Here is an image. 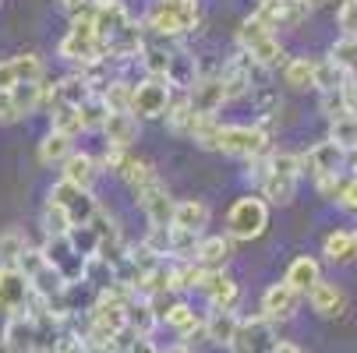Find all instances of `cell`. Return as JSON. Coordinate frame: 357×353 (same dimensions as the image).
<instances>
[{
    "mask_svg": "<svg viewBox=\"0 0 357 353\" xmlns=\"http://www.w3.org/2000/svg\"><path fill=\"white\" fill-rule=\"evenodd\" d=\"M99 99L107 103L110 113H131V95H135V81L128 78H110L103 85V92H96Z\"/></svg>",
    "mask_w": 357,
    "mask_h": 353,
    "instance_id": "f546056e",
    "label": "cell"
},
{
    "mask_svg": "<svg viewBox=\"0 0 357 353\" xmlns=\"http://www.w3.org/2000/svg\"><path fill=\"white\" fill-rule=\"evenodd\" d=\"M343 78H347V71H343L340 64H333V61H315L312 88H319V92H336V88H343Z\"/></svg>",
    "mask_w": 357,
    "mask_h": 353,
    "instance_id": "ab89813d",
    "label": "cell"
},
{
    "mask_svg": "<svg viewBox=\"0 0 357 353\" xmlns=\"http://www.w3.org/2000/svg\"><path fill=\"white\" fill-rule=\"evenodd\" d=\"M237 46H241L244 57H251L255 64L266 68V71L287 64V54H283L280 39H276L262 22H255V18H244V22H241V29H237Z\"/></svg>",
    "mask_w": 357,
    "mask_h": 353,
    "instance_id": "5b68a950",
    "label": "cell"
},
{
    "mask_svg": "<svg viewBox=\"0 0 357 353\" xmlns=\"http://www.w3.org/2000/svg\"><path fill=\"white\" fill-rule=\"evenodd\" d=\"M50 131H57V134H68V138H75V134L82 131L78 107H50Z\"/></svg>",
    "mask_w": 357,
    "mask_h": 353,
    "instance_id": "7bdbcfd3",
    "label": "cell"
},
{
    "mask_svg": "<svg viewBox=\"0 0 357 353\" xmlns=\"http://www.w3.org/2000/svg\"><path fill=\"white\" fill-rule=\"evenodd\" d=\"M25 247H29V240L22 237V230L0 233V269H18V258H22Z\"/></svg>",
    "mask_w": 357,
    "mask_h": 353,
    "instance_id": "d590c367",
    "label": "cell"
},
{
    "mask_svg": "<svg viewBox=\"0 0 357 353\" xmlns=\"http://www.w3.org/2000/svg\"><path fill=\"white\" fill-rule=\"evenodd\" d=\"M329 141H336L343 152H350V148H357V113H343L336 120H329Z\"/></svg>",
    "mask_w": 357,
    "mask_h": 353,
    "instance_id": "f35d334b",
    "label": "cell"
},
{
    "mask_svg": "<svg viewBox=\"0 0 357 353\" xmlns=\"http://www.w3.org/2000/svg\"><path fill=\"white\" fill-rule=\"evenodd\" d=\"M301 159V173H308L312 180H322V177H336V173H343V166H347V152L336 145V141H319V145H312L304 156H297Z\"/></svg>",
    "mask_w": 357,
    "mask_h": 353,
    "instance_id": "30bf717a",
    "label": "cell"
},
{
    "mask_svg": "<svg viewBox=\"0 0 357 353\" xmlns=\"http://www.w3.org/2000/svg\"><path fill=\"white\" fill-rule=\"evenodd\" d=\"M188 103H191V110L202 113V117H216V110L227 103L220 74H213V78H198V81L188 88Z\"/></svg>",
    "mask_w": 357,
    "mask_h": 353,
    "instance_id": "44dd1931",
    "label": "cell"
},
{
    "mask_svg": "<svg viewBox=\"0 0 357 353\" xmlns=\"http://www.w3.org/2000/svg\"><path fill=\"white\" fill-rule=\"evenodd\" d=\"M50 201H54V205H61V209L71 216L75 226H85V223L96 216V209H99V201H96L89 191H82V187H75V184H64V180L50 187Z\"/></svg>",
    "mask_w": 357,
    "mask_h": 353,
    "instance_id": "7c38bea8",
    "label": "cell"
},
{
    "mask_svg": "<svg viewBox=\"0 0 357 353\" xmlns=\"http://www.w3.org/2000/svg\"><path fill=\"white\" fill-rule=\"evenodd\" d=\"M128 350H131V353H160V346L152 343L149 336H138V339H131V343H128Z\"/></svg>",
    "mask_w": 357,
    "mask_h": 353,
    "instance_id": "f5cc1de1",
    "label": "cell"
},
{
    "mask_svg": "<svg viewBox=\"0 0 357 353\" xmlns=\"http://www.w3.org/2000/svg\"><path fill=\"white\" fill-rule=\"evenodd\" d=\"M273 353H304V350H301L297 343H283V339H280V343L273 346Z\"/></svg>",
    "mask_w": 357,
    "mask_h": 353,
    "instance_id": "9f6ffc18",
    "label": "cell"
},
{
    "mask_svg": "<svg viewBox=\"0 0 357 353\" xmlns=\"http://www.w3.org/2000/svg\"><path fill=\"white\" fill-rule=\"evenodd\" d=\"M343 170H354L350 177H357V148H350V152H347V166Z\"/></svg>",
    "mask_w": 357,
    "mask_h": 353,
    "instance_id": "6f0895ef",
    "label": "cell"
},
{
    "mask_svg": "<svg viewBox=\"0 0 357 353\" xmlns=\"http://www.w3.org/2000/svg\"><path fill=\"white\" fill-rule=\"evenodd\" d=\"M142 68H145V74L149 78H160V81H167V64H170V49H163V46H142Z\"/></svg>",
    "mask_w": 357,
    "mask_h": 353,
    "instance_id": "b9f144b4",
    "label": "cell"
},
{
    "mask_svg": "<svg viewBox=\"0 0 357 353\" xmlns=\"http://www.w3.org/2000/svg\"><path fill=\"white\" fill-rule=\"evenodd\" d=\"M195 81H198L195 57H188L184 49H170V64H167V85H177L181 92H188Z\"/></svg>",
    "mask_w": 357,
    "mask_h": 353,
    "instance_id": "f1b7e54d",
    "label": "cell"
},
{
    "mask_svg": "<svg viewBox=\"0 0 357 353\" xmlns=\"http://www.w3.org/2000/svg\"><path fill=\"white\" fill-rule=\"evenodd\" d=\"M22 113L15 107V95L11 92H0V124H18Z\"/></svg>",
    "mask_w": 357,
    "mask_h": 353,
    "instance_id": "f907efd6",
    "label": "cell"
},
{
    "mask_svg": "<svg viewBox=\"0 0 357 353\" xmlns=\"http://www.w3.org/2000/svg\"><path fill=\"white\" fill-rule=\"evenodd\" d=\"M46 68L36 54H18V57H8L0 61V92H11L15 85H25V81H43Z\"/></svg>",
    "mask_w": 357,
    "mask_h": 353,
    "instance_id": "2e32d148",
    "label": "cell"
},
{
    "mask_svg": "<svg viewBox=\"0 0 357 353\" xmlns=\"http://www.w3.org/2000/svg\"><path fill=\"white\" fill-rule=\"evenodd\" d=\"M71 152V138L68 134H57V131H50L43 141H39V163H64Z\"/></svg>",
    "mask_w": 357,
    "mask_h": 353,
    "instance_id": "8d00e7d4",
    "label": "cell"
},
{
    "mask_svg": "<svg viewBox=\"0 0 357 353\" xmlns=\"http://www.w3.org/2000/svg\"><path fill=\"white\" fill-rule=\"evenodd\" d=\"M54 353H89V350L82 346V336H75V332H64V336H61V343L54 346Z\"/></svg>",
    "mask_w": 357,
    "mask_h": 353,
    "instance_id": "816d5d0a",
    "label": "cell"
},
{
    "mask_svg": "<svg viewBox=\"0 0 357 353\" xmlns=\"http://www.w3.org/2000/svg\"><path fill=\"white\" fill-rule=\"evenodd\" d=\"M103 353H131V350H128V343H110Z\"/></svg>",
    "mask_w": 357,
    "mask_h": 353,
    "instance_id": "91938a15",
    "label": "cell"
},
{
    "mask_svg": "<svg viewBox=\"0 0 357 353\" xmlns=\"http://www.w3.org/2000/svg\"><path fill=\"white\" fill-rule=\"evenodd\" d=\"M198 290L206 293V300H209V308H213V311H234L237 297H241L237 279H234V276H227L223 269L206 272V279H202V286H198Z\"/></svg>",
    "mask_w": 357,
    "mask_h": 353,
    "instance_id": "ac0fdd59",
    "label": "cell"
},
{
    "mask_svg": "<svg viewBox=\"0 0 357 353\" xmlns=\"http://www.w3.org/2000/svg\"><path fill=\"white\" fill-rule=\"evenodd\" d=\"M121 177L128 180V187H131V191H138V187H145L149 180H156V170H152V163H149V159H138V156H131V152H128Z\"/></svg>",
    "mask_w": 357,
    "mask_h": 353,
    "instance_id": "60d3db41",
    "label": "cell"
},
{
    "mask_svg": "<svg viewBox=\"0 0 357 353\" xmlns=\"http://www.w3.org/2000/svg\"><path fill=\"white\" fill-rule=\"evenodd\" d=\"M32 304V286L18 269H0V311L8 318L15 315H29Z\"/></svg>",
    "mask_w": 357,
    "mask_h": 353,
    "instance_id": "4fadbf2b",
    "label": "cell"
},
{
    "mask_svg": "<svg viewBox=\"0 0 357 353\" xmlns=\"http://www.w3.org/2000/svg\"><path fill=\"white\" fill-rule=\"evenodd\" d=\"M152 329H156V315H152V308L145 304V300H131L128 304V332L138 339V336H152Z\"/></svg>",
    "mask_w": 357,
    "mask_h": 353,
    "instance_id": "e575fe53",
    "label": "cell"
},
{
    "mask_svg": "<svg viewBox=\"0 0 357 353\" xmlns=\"http://www.w3.org/2000/svg\"><path fill=\"white\" fill-rule=\"evenodd\" d=\"M255 22H262L269 32L273 29H294L308 18V8L301 0H269V4H259V11L251 15Z\"/></svg>",
    "mask_w": 357,
    "mask_h": 353,
    "instance_id": "9a60e30c",
    "label": "cell"
},
{
    "mask_svg": "<svg viewBox=\"0 0 357 353\" xmlns=\"http://www.w3.org/2000/svg\"><path fill=\"white\" fill-rule=\"evenodd\" d=\"M107 103L99 95H89L85 103L78 107V120H82V131H96V127H103V120H107Z\"/></svg>",
    "mask_w": 357,
    "mask_h": 353,
    "instance_id": "ee69618b",
    "label": "cell"
},
{
    "mask_svg": "<svg viewBox=\"0 0 357 353\" xmlns=\"http://www.w3.org/2000/svg\"><path fill=\"white\" fill-rule=\"evenodd\" d=\"M96 173H99V166H96V159H92L89 152H75V148H71L68 159L61 163V180H64V184H75V187H82V191L92 187Z\"/></svg>",
    "mask_w": 357,
    "mask_h": 353,
    "instance_id": "d4e9b609",
    "label": "cell"
},
{
    "mask_svg": "<svg viewBox=\"0 0 357 353\" xmlns=\"http://www.w3.org/2000/svg\"><path fill=\"white\" fill-rule=\"evenodd\" d=\"M160 353H195V346H191V343H184V339H177L174 346H167V350H160Z\"/></svg>",
    "mask_w": 357,
    "mask_h": 353,
    "instance_id": "11a10c76",
    "label": "cell"
},
{
    "mask_svg": "<svg viewBox=\"0 0 357 353\" xmlns=\"http://www.w3.org/2000/svg\"><path fill=\"white\" fill-rule=\"evenodd\" d=\"M170 226L202 237V230L209 226V205H206V201H198V198L177 201V205H174V223H170Z\"/></svg>",
    "mask_w": 357,
    "mask_h": 353,
    "instance_id": "603a6c76",
    "label": "cell"
},
{
    "mask_svg": "<svg viewBox=\"0 0 357 353\" xmlns=\"http://www.w3.org/2000/svg\"><path fill=\"white\" fill-rule=\"evenodd\" d=\"M195 29H198V0H152L142 18V32H152L160 39L188 36Z\"/></svg>",
    "mask_w": 357,
    "mask_h": 353,
    "instance_id": "6da1fadb",
    "label": "cell"
},
{
    "mask_svg": "<svg viewBox=\"0 0 357 353\" xmlns=\"http://www.w3.org/2000/svg\"><path fill=\"white\" fill-rule=\"evenodd\" d=\"M336 25H340L343 39H357V0H340Z\"/></svg>",
    "mask_w": 357,
    "mask_h": 353,
    "instance_id": "7dc6e473",
    "label": "cell"
},
{
    "mask_svg": "<svg viewBox=\"0 0 357 353\" xmlns=\"http://www.w3.org/2000/svg\"><path fill=\"white\" fill-rule=\"evenodd\" d=\"M68 240H71V247L78 251L82 258H92L96 251H99V237H96V230L85 223V226H75L71 233H68Z\"/></svg>",
    "mask_w": 357,
    "mask_h": 353,
    "instance_id": "bcb514c9",
    "label": "cell"
},
{
    "mask_svg": "<svg viewBox=\"0 0 357 353\" xmlns=\"http://www.w3.org/2000/svg\"><path fill=\"white\" fill-rule=\"evenodd\" d=\"M269 226V205L259 194L237 198L227 212V233L230 240H259Z\"/></svg>",
    "mask_w": 357,
    "mask_h": 353,
    "instance_id": "8992f818",
    "label": "cell"
},
{
    "mask_svg": "<svg viewBox=\"0 0 357 353\" xmlns=\"http://www.w3.org/2000/svg\"><path fill=\"white\" fill-rule=\"evenodd\" d=\"M61 8H64V11L71 15V18H78V15H82V11L89 8V0H61Z\"/></svg>",
    "mask_w": 357,
    "mask_h": 353,
    "instance_id": "db71d44e",
    "label": "cell"
},
{
    "mask_svg": "<svg viewBox=\"0 0 357 353\" xmlns=\"http://www.w3.org/2000/svg\"><path fill=\"white\" fill-rule=\"evenodd\" d=\"M124 159H128V152H121V148H107V152H103V159H99L96 166H99V170H107V173H117V177H121V170H124Z\"/></svg>",
    "mask_w": 357,
    "mask_h": 353,
    "instance_id": "681fc988",
    "label": "cell"
},
{
    "mask_svg": "<svg viewBox=\"0 0 357 353\" xmlns=\"http://www.w3.org/2000/svg\"><path fill=\"white\" fill-rule=\"evenodd\" d=\"M43 230H46V237H68L75 230V223H71V216L61 205H54V201L46 198V205H43Z\"/></svg>",
    "mask_w": 357,
    "mask_h": 353,
    "instance_id": "74e56055",
    "label": "cell"
},
{
    "mask_svg": "<svg viewBox=\"0 0 357 353\" xmlns=\"http://www.w3.org/2000/svg\"><path fill=\"white\" fill-rule=\"evenodd\" d=\"M135 201H138V209L149 219V230H167L174 223V205H177V201L170 198V191H167V184L160 177L149 180L145 187H138L135 191Z\"/></svg>",
    "mask_w": 357,
    "mask_h": 353,
    "instance_id": "ba28073f",
    "label": "cell"
},
{
    "mask_svg": "<svg viewBox=\"0 0 357 353\" xmlns=\"http://www.w3.org/2000/svg\"><path fill=\"white\" fill-rule=\"evenodd\" d=\"M11 95H15L18 113H22V117H29L36 107H43V99H46V85H43V81H25V85H15V88H11Z\"/></svg>",
    "mask_w": 357,
    "mask_h": 353,
    "instance_id": "836d02e7",
    "label": "cell"
},
{
    "mask_svg": "<svg viewBox=\"0 0 357 353\" xmlns=\"http://www.w3.org/2000/svg\"><path fill=\"white\" fill-rule=\"evenodd\" d=\"M4 350L8 353H36V318L32 315H15L8 322Z\"/></svg>",
    "mask_w": 357,
    "mask_h": 353,
    "instance_id": "484cf974",
    "label": "cell"
},
{
    "mask_svg": "<svg viewBox=\"0 0 357 353\" xmlns=\"http://www.w3.org/2000/svg\"><path fill=\"white\" fill-rule=\"evenodd\" d=\"M322 113L329 117V120H336V117H343V113H350L347 110V99H343V88H336V92H322Z\"/></svg>",
    "mask_w": 357,
    "mask_h": 353,
    "instance_id": "c3c4849f",
    "label": "cell"
},
{
    "mask_svg": "<svg viewBox=\"0 0 357 353\" xmlns=\"http://www.w3.org/2000/svg\"><path fill=\"white\" fill-rule=\"evenodd\" d=\"M297 180H301V159L294 152H269V170L259 184V198L273 201V205H290L297 194Z\"/></svg>",
    "mask_w": 357,
    "mask_h": 353,
    "instance_id": "277c9868",
    "label": "cell"
},
{
    "mask_svg": "<svg viewBox=\"0 0 357 353\" xmlns=\"http://www.w3.org/2000/svg\"><path fill=\"white\" fill-rule=\"evenodd\" d=\"M46 265L61 276L64 286H75V283H85V258L71 247L68 237H46V244L39 247Z\"/></svg>",
    "mask_w": 357,
    "mask_h": 353,
    "instance_id": "52a82bcc",
    "label": "cell"
},
{
    "mask_svg": "<svg viewBox=\"0 0 357 353\" xmlns=\"http://www.w3.org/2000/svg\"><path fill=\"white\" fill-rule=\"evenodd\" d=\"M322 251H326V258H329V262L347 265V262H354V258H357V240H354V233L336 230V233H329V237H326Z\"/></svg>",
    "mask_w": 357,
    "mask_h": 353,
    "instance_id": "1f68e13d",
    "label": "cell"
},
{
    "mask_svg": "<svg viewBox=\"0 0 357 353\" xmlns=\"http://www.w3.org/2000/svg\"><path fill=\"white\" fill-rule=\"evenodd\" d=\"M304 300H308V308L319 318H340L347 311V293L336 283H329V279H319L308 293H304Z\"/></svg>",
    "mask_w": 357,
    "mask_h": 353,
    "instance_id": "d6986e66",
    "label": "cell"
},
{
    "mask_svg": "<svg viewBox=\"0 0 357 353\" xmlns=\"http://www.w3.org/2000/svg\"><path fill=\"white\" fill-rule=\"evenodd\" d=\"M206 279V269L198 262H174V290H195Z\"/></svg>",
    "mask_w": 357,
    "mask_h": 353,
    "instance_id": "f6af8a7d",
    "label": "cell"
},
{
    "mask_svg": "<svg viewBox=\"0 0 357 353\" xmlns=\"http://www.w3.org/2000/svg\"><path fill=\"white\" fill-rule=\"evenodd\" d=\"M230 255H234V240H230V237H198L195 262H198L202 269H206V272L223 269Z\"/></svg>",
    "mask_w": 357,
    "mask_h": 353,
    "instance_id": "cb8c5ba5",
    "label": "cell"
},
{
    "mask_svg": "<svg viewBox=\"0 0 357 353\" xmlns=\"http://www.w3.org/2000/svg\"><path fill=\"white\" fill-rule=\"evenodd\" d=\"M237 315L234 311H213L206 322H202V336L216 346H230L234 343V332H237Z\"/></svg>",
    "mask_w": 357,
    "mask_h": 353,
    "instance_id": "83f0119b",
    "label": "cell"
},
{
    "mask_svg": "<svg viewBox=\"0 0 357 353\" xmlns=\"http://www.w3.org/2000/svg\"><path fill=\"white\" fill-rule=\"evenodd\" d=\"M283 85H290V88H312V78H315V61H308V57H290L283 68Z\"/></svg>",
    "mask_w": 357,
    "mask_h": 353,
    "instance_id": "d6a6232c",
    "label": "cell"
},
{
    "mask_svg": "<svg viewBox=\"0 0 357 353\" xmlns=\"http://www.w3.org/2000/svg\"><path fill=\"white\" fill-rule=\"evenodd\" d=\"M301 293L297 290H290L287 283H273L266 293H262V318L269 322V325H280V322H290L294 315H297V308H301Z\"/></svg>",
    "mask_w": 357,
    "mask_h": 353,
    "instance_id": "5bb4252c",
    "label": "cell"
},
{
    "mask_svg": "<svg viewBox=\"0 0 357 353\" xmlns=\"http://www.w3.org/2000/svg\"><path fill=\"white\" fill-rule=\"evenodd\" d=\"M216 152H227V156H237V159H262L273 152V141H269V131L262 124H220V134H216Z\"/></svg>",
    "mask_w": 357,
    "mask_h": 353,
    "instance_id": "3957f363",
    "label": "cell"
},
{
    "mask_svg": "<svg viewBox=\"0 0 357 353\" xmlns=\"http://www.w3.org/2000/svg\"><path fill=\"white\" fill-rule=\"evenodd\" d=\"M8 322H11V318H8L4 311H0V350H4V336H8Z\"/></svg>",
    "mask_w": 357,
    "mask_h": 353,
    "instance_id": "680465c9",
    "label": "cell"
},
{
    "mask_svg": "<svg viewBox=\"0 0 357 353\" xmlns=\"http://www.w3.org/2000/svg\"><path fill=\"white\" fill-rule=\"evenodd\" d=\"M163 322H167L170 329H177L184 339H188L191 332H202V318L195 315L191 304H184V300H174V304L167 308V315H163Z\"/></svg>",
    "mask_w": 357,
    "mask_h": 353,
    "instance_id": "4dcf8cb0",
    "label": "cell"
},
{
    "mask_svg": "<svg viewBox=\"0 0 357 353\" xmlns=\"http://www.w3.org/2000/svg\"><path fill=\"white\" fill-rule=\"evenodd\" d=\"M131 25V15L121 0H92V29L99 39H114L117 32H124Z\"/></svg>",
    "mask_w": 357,
    "mask_h": 353,
    "instance_id": "e0dca14e",
    "label": "cell"
},
{
    "mask_svg": "<svg viewBox=\"0 0 357 353\" xmlns=\"http://www.w3.org/2000/svg\"><path fill=\"white\" fill-rule=\"evenodd\" d=\"M99 131L107 134V148H121V152H131V145L138 141V120L131 113H107Z\"/></svg>",
    "mask_w": 357,
    "mask_h": 353,
    "instance_id": "7402d4cb",
    "label": "cell"
},
{
    "mask_svg": "<svg viewBox=\"0 0 357 353\" xmlns=\"http://www.w3.org/2000/svg\"><path fill=\"white\" fill-rule=\"evenodd\" d=\"M276 343H280L276 339V325H269L262 315H251V318L237 322L230 353H273Z\"/></svg>",
    "mask_w": 357,
    "mask_h": 353,
    "instance_id": "9c48e42d",
    "label": "cell"
},
{
    "mask_svg": "<svg viewBox=\"0 0 357 353\" xmlns=\"http://www.w3.org/2000/svg\"><path fill=\"white\" fill-rule=\"evenodd\" d=\"M89 95H96L89 88V81L75 71V74H64L61 81H54V88H46V99H43V107H82Z\"/></svg>",
    "mask_w": 357,
    "mask_h": 353,
    "instance_id": "ffe728a7",
    "label": "cell"
},
{
    "mask_svg": "<svg viewBox=\"0 0 357 353\" xmlns=\"http://www.w3.org/2000/svg\"><path fill=\"white\" fill-rule=\"evenodd\" d=\"M57 54H61V61L78 64V71L89 68V64H107L103 39H99L96 29H92V0H89V8H85L78 18H71V29H68V36L61 39Z\"/></svg>",
    "mask_w": 357,
    "mask_h": 353,
    "instance_id": "7a4b0ae2",
    "label": "cell"
},
{
    "mask_svg": "<svg viewBox=\"0 0 357 353\" xmlns=\"http://www.w3.org/2000/svg\"><path fill=\"white\" fill-rule=\"evenodd\" d=\"M319 279H322V272H319V262H315L312 255H301V258H294V262H290V269H287V276H283V283H287L290 290H297L301 297L308 293Z\"/></svg>",
    "mask_w": 357,
    "mask_h": 353,
    "instance_id": "4316f807",
    "label": "cell"
},
{
    "mask_svg": "<svg viewBox=\"0 0 357 353\" xmlns=\"http://www.w3.org/2000/svg\"><path fill=\"white\" fill-rule=\"evenodd\" d=\"M167 103H170V85L160 81V78H145L142 85H135L131 117L135 120H156V117L167 113Z\"/></svg>",
    "mask_w": 357,
    "mask_h": 353,
    "instance_id": "8fae6325",
    "label": "cell"
}]
</instances>
